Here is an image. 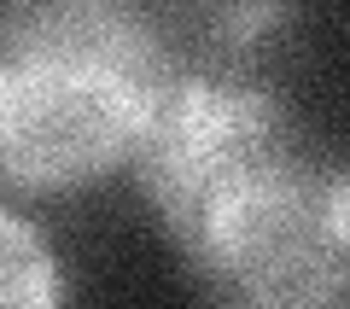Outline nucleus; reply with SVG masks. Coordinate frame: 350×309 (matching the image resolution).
<instances>
[{
  "label": "nucleus",
  "instance_id": "f257e3e1",
  "mask_svg": "<svg viewBox=\"0 0 350 309\" xmlns=\"http://www.w3.org/2000/svg\"><path fill=\"white\" fill-rule=\"evenodd\" d=\"M181 76L152 0H6L0 18V175L12 198H70L135 170Z\"/></svg>",
  "mask_w": 350,
  "mask_h": 309
},
{
  "label": "nucleus",
  "instance_id": "f03ea898",
  "mask_svg": "<svg viewBox=\"0 0 350 309\" xmlns=\"http://www.w3.org/2000/svg\"><path fill=\"white\" fill-rule=\"evenodd\" d=\"M204 297L234 309H350V158L304 123L170 234Z\"/></svg>",
  "mask_w": 350,
  "mask_h": 309
},
{
  "label": "nucleus",
  "instance_id": "7ed1b4c3",
  "mask_svg": "<svg viewBox=\"0 0 350 309\" xmlns=\"http://www.w3.org/2000/svg\"><path fill=\"white\" fill-rule=\"evenodd\" d=\"M175 53L211 76H275L304 24V0H163Z\"/></svg>",
  "mask_w": 350,
  "mask_h": 309
},
{
  "label": "nucleus",
  "instance_id": "20e7f679",
  "mask_svg": "<svg viewBox=\"0 0 350 309\" xmlns=\"http://www.w3.org/2000/svg\"><path fill=\"white\" fill-rule=\"evenodd\" d=\"M0 297L12 309H53V304L70 297L64 263L53 257L47 234H41L18 204L0 211Z\"/></svg>",
  "mask_w": 350,
  "mask_h": 309
}]
</instances>
